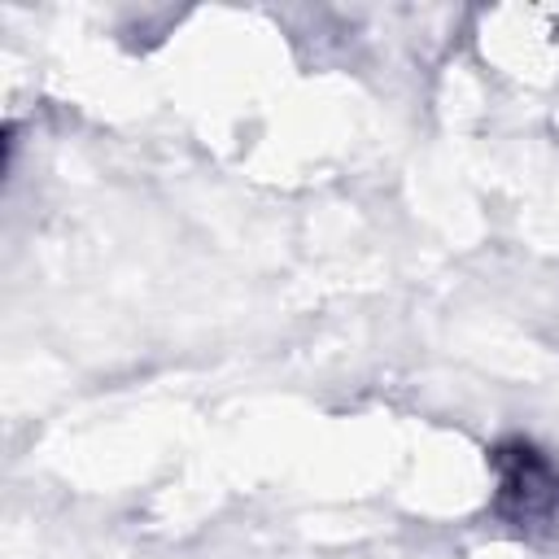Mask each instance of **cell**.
<instances>
[{"mask_svg":"<svg viewBox=\"0 0 559 559\" xmlns=\"http://www.w3.org/2000/svg\"><path fill=\"white\" fill-rule=\"evenodd\" d=\"M498 467H502V511L511 520L524 524V520L550 515L559 507V476L537 450L507 445V450H498Z\"/></svg>","mask_w":559,"mask_h":559,"instance_id":"cell-1","label":"cell"}]
</instances>
